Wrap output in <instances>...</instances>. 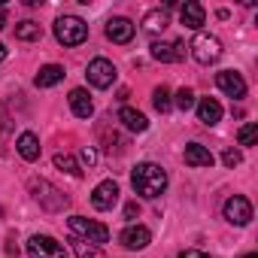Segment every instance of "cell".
I'll return each instance as SVG.
<instances>
[{"label": "cell", "mask_w": 258, "mask_h": 258, "mask_svg": "<svg viewBox=\"0 0 258 258\" xmlns=\"http://www.w3.org/2000/svg\"><path fill=\"white\" fill-rule=\"evenodd\" d=\"M106 37H109L112 43H131V37H134V25L127 22V19H121V16H115V19L106 22Z\"/></svg>", "instance_id": "7c38bea8"}, {"label": "cell", "mask_w": 258, "mask_h": 258, "mask_svg": "<svg viewBox=\"0 0 258 258\" xmlns=\"http://www.w3.org/2000/svg\"><path fill=\"white\" fill-rule=\"evenodd\" d=\"M243 258H258V255H255V252H249V255H243Z\"/></svg>", "instance_id": "836d02e7"}, {"label": "cell", "mask_w": 258, "mask_h": 258, "mask_svg": "<svg viewBox=\"0 0 258 258\" xmlns=\"http://www.w3.org/2000/svg\"><path fill=\"white\" fill-rule=\"evenodd\" d=\"M115 201H118V185H115L112 179H103V182L94 185V191H91V204H94V210H112Z\"/></svg>", "instance_id": "9c48e42d"}, {"label": "cell", "mask_w": 258, "mask_h": 258, "mask_svg": "<svg viewBox=\"0 0 258 258\" xmlns=\"http://www.w3.org/2000/svg\"><path fill=\"white\" fill-rule=\"evenodd\" d=\"M7 28V13H4V7H0V31Z\"/></svg>", "instance_id": "1f68e13d"}, {"label": "cell", "mask_w": 258, "mask_h": 258, "mask_svg": "<svg viewBox=\"0 0 258 258\" xmlns=\"http://www.w3.org/2000/svg\"><path fill=\"white\" fill-rule=\"evenodd\" d=\"M152 103H155V109H158V112H170V106H173L170 91H167L164 85H158V88H155V94H152Z\"/></svg>", "instance_id": "d4e9b609"}, {"label": "cell", "mask_w": 258, "mask_h": 258, "mask_svg": "<svg viewBox=\"0 0 258 258\" xmlns=\"http://www.w3.org/2000/svg\"><path fill=\"white\" fill-rule=\"evenodd\" d=\"M70 246H73L76 258H106V252H103L100 246L85 243V240H79V237H70Z\"/></svg>", "instance_id": "7402d4cb"}, {"label": "cell", "mask_w": 258, "mask_h": 258, "mask_svg": "<svg viewBox=\"0 0 258 258\" xmlns=\"http://www.w3.org/2000/svg\"><path fill=\"white\" fill-rule=\"evenodd\" d=\"M16 37H19V40H25V43H31V40H40V37H43V28H40L37 22L25 19V22H19V25H16Z\"/></svg>", "instance_id": "603a6c76"}, {"label": "cell", "mask_w": 258, "mask_h": 258, "mask_svg": "<svg viewBox=\"0 0 258 258\" xmlns=\"http://www.w3.org/2000/svg\"><path fill=\"white\" fill-rule=\"evenodd\" d=\"M255 140H258V127L255 124H243L240 131H237V143L240 146H252Z\"/></svg>", "instance_id": "484cf974"}, {"label": "cell", "mask_w": 258, "mask_h": 258, "mask_svg": "<svg viewBox=\"0 0 258 258\" xmlns=\"http://www.w3.org/2000/svg\"><path fill=\"white\" fill-rule=\"evenodd\" d=\"M85 37H88V25H85L82 19H76V16H61V19L55 22V40H58L61 46H79V43H85Z\"/></svg>", "instance_id": "7a4b0ae2"}, {"label": "cell", "mask_w": 258, "mask_h": 258, "mask_svg": "<svg viewBox=\"0 0 258 258\" xmlns=\"http://www.w3.org/2000/svg\"><path fill=\"white\" fill-rule=\"evenodd\" d=\"M55 167H61V170H67L70 176H82V167L73 161V155H67V152H58L55 155Z\"/></svg>", "instance_id": "cb8c5ba5"}, {"label": "cell", "mask_w": 258, "mask_h": 258, "mask_svg": "<svg viewBox=\"0 0 258 258\" xmlns=\"http://www.w3.org/2000/svg\"><path fill=\"white\" fill-rule=\"evenodd\" d=\"M179 258H210V255L201 249H185V252H179Z\"/></svg>", "instance_id": "f546056e"}, {"label": "cell", "mask_w": 258, "mask_h": 258, "mask_svg": "<svg viewBox=\"0 0 258 258\" xmlns=\"http://www.w3.org/2000/svg\"><path fill=\"white\" fill-rule=\"evenodd\" d=\"M198 118H201L207 127L219 124V118H222V103H219V100H213V97H204V100L198 103Z\"/></svg>", "instance_id": "ac0fdd59"}, {"label": "cell", "mask_w": 258, "mask_h": 258, "mask_svg": "<svg viewBox=\"0 0 258 258\" xmlns=\"http://www.w3.org/2000/svg\"><path fill=\"white\" fill-rule=\"evenodd\" d=\"M131 185H134V191H137V195H143V198L155 201V198H161V195H164V188H167V173H164V167H161V164L143 161V164H137V167H134V173H131Z\"/></svg>", "instance_id": "6da1fadb"}, {"label": "cell", "mask_w": 258, "mask_h": 258, "mask_svg": "<svg viewBox=\"0 0 258 258\" xmlns=\"http://www.w3.org/2000/svg\"><path fill=\"white\" fill-rule=\"evenodd\" d=\"M64 79V67H58V64H46L40 73H37V88H52V85H58Z\"/></svg>", "instance_id": "44dd1931"}, {"label": "cell", "mask_w": 258, "mask_h": 258, "mask_svg": "<svg viewBox=\"0 0 258 258\" xmlns=\"http://www.w3.org/2000/svg\"><path fill=\"white\" fill-rule=\"evenodd\" d=\"M28 255L31 258H67V249L49 234H34L28 240Z\"/></svg>", "instance_id": "5b68a950"}, {"label": "cell", "mask_w": 258, "mask_h": 258, "mask_svg": "<svg viewBox=\"0 0 258 258\" xmlns=\"http://www.w3.org/2000/svg\"><path fill=\"white\" fill-rule=\"evenodd\" d=\"M34 185H37L40 191H46V195H34L46 210H64V207H67V198H64L58 188H52L49 182H34Z\"/></svg>", "instance_id": "9a60e30c"}, {"label": "cell", "mask_w": 258, "mask_h": 258, "mask_svg": "<svg viewBox=\"0 0 258 258\" xmlns=\"http://www.w3.org/2000/svg\"><path fill=\"white\" fill-rule=\"evenodd\" d=\"M137 213H140V207H137V204H127V207H124V219H134Z\"/></svg>", "instance_id": "4dcf8cb0"}, {"label": "cell", "mask_w": 258, "mask_h": 258, "mask_svg": "<svg viewBox=\"0 0 258 258\" xmlns=\"http://www.w3.org/2000/svg\"><path fill=\"white\" fill-rule=\"evenodd\" d=\"M222 161H225V167H237V164L243 161V155H240L237 149H225V155H222Z\"/></svg>", "instance_id": "83f0119b"}, {"label": "cell", "mask_w": 258, "mask_h": 258, "mask_svg": "<svg viewBox=\"0 0 258 258\" xmlns=\"http://www.w3.org/2000/svg\"><path fill=\"white\" fill-rule=\"evenodd\" d=\"M118 240H121L124 249L140 252V249H146V246L152 243V234H149V228H143V225H127V228L118 234Z\"/></svg>", "instance_id": "ba28073f"}, {"label": "cell", "mask_w": 258, "mask_h": 258, "mask_svg": "<svg viewBox=\"0 0 258 258\" xmlns=\"http://www.w3.org/2000/svg\"><path fill=\"white\" fill-rule=\"evenodd\" d=\"M167 25H170L167 10H152V13L143 16V31H149V34H161Z\"/></svg>", "instance_id": "ffe728a7"}, {"label": "cell", "mask_w": 258, "mask_h": 258, "mask_svg": "<svg viewBox=\"0 0 258 258\" xmlns=\"http://www.w3.org/2000/svg\"><path fill=\"white\" fill-rule=\"evenodd\" d=\"M16 149H19V155H22L25 161H37V158H40V140H37L31 131H25V134L19 137Z\"/></svg>", "instance_id": "d6986e66"}, {"label": "cell", "mask_w": 258, "mask_h": 258, "mask_svg": "<svg viewBox=\"0 0 258 258\" xmlns=\"http://www.w3.org/2000/svg\"><path fill=\"white\" fill-rule=\"evenodd\" d=\"M70 109H73V115H79V118H88V115L94 112V103H91V97H88L85 88H73V91H70Z\"/></svg>", "instance_id": "e0dca14e"}, {"label": "cell", "mask_w": 258, "mask_h": 258, "mask_svg": "<svg viewBox=\"0 0 258 258\" xmlns=\"http://www.w3.org/2000/svg\"><path fill=\"white\" fill-rule=\"evenodd\" d=\"M79 158H82V164H88V167H91V164H94V161H97V152H94V149H88V146H85V149H82V152H79Z\"/></svg>", "instance_id": "f1b7e54d"}, {"label": "cell", "mask_w": 258, "mask_h": 258, "mask_svg": "<svg viewBox=\"0 0 258 258\" xmlns=\"http://www.w3.org/2000/svg\"><path fill=\"white\" fill-rule=\"evenodd\" d=\"M149 49H152V58H155V61H161V64H176V61L182 58V43H176V40H173V43L155 40Z\"/></svg>", "instance_id": "8fae6325"}, {"label": "cell", "mask_w": 258, "mask_h": 258, "mask_svg": "<svg viewBox=\"0 0 258 258\" xmlns=\"http://www.w3.org/2000/svg\"><path fill=\"white\" fill-rule=\"evenodd\" d=\"M70 234L85 240V243H94V246L109 240V228L94 222V219H85V216H70Z\"/></svg>", "instance_id": "3957f363"}, {"label": "cell", "mask_w": 258, "mask_h": 258, "mask_svg": "<svg viewBox=\"0 0 258 258\" xmlns=\"http://www.w3.org/2000/svg\"><path fill=\"white\" fill-rule=\"evenodd\" d=\"M213 152L207 149V146H201V143H188L185 146V164L188 167H213Z\"/></svg>", "instance_id": "2e32d148"}, {"label": "cell", "mask_w": 258, "mask_h": 258, "mask_svg": "<svg viewBox=\"0 0 258 258\" xmlns=\"http://www.w3.org/2000/svg\"><path fill=\"white\" fill-rule=\"evenodd\" d=\"M173 103H176V106H179L182 112H188V109L195 106V91H191V88H179V91H176V100H173Z\"/></svg>", "instance_id": "4316f807"}, {"label": "cell", "mask_w": 258, "mask_h": 258, "mask_svg": "<svg viewBox=\"0 0 258 258\" xmlns=\"http://www.w3.org/2000/svg\"><path fill=\"white\" fill-rule=\"evenodd\" d=\"M188 49H191V58H195L198 64H216L219 55H222V43H219V37H213V34H198Z\"/></svg>", "instance_id": "277c9868"}, {"label": "cell", "mask_w": 258, "mask_h": 258, "mask_svg": "<svg viewBox=\"0 0 258 258\" xmlns=\"http://www.w3.org/2000/svg\"><path fill=\"white\" fill-rule=\"evenodd\" d=\"M179 19H182V25H185L188 31H201V25H204L207 13H204V7H201V4L188 0V4H182V7H179Z\"/></svg>", "instance_id": "4fadbf2b"}, {"label": "cell", "mask_w": 258, "mask_h": 258, "mask_svg": "<svg viewBox=\"0 0 258 258\" xmlns=\"http://www.w3.org/2000/svg\"><path fill=\"white\" fill-rule=\"evenodd\" d=\"M7 55H10V49H7V46H4V43H0V61H4V58H7Z\"/></svg>", "instance_id": "d6a6232c"}, {"label": "cell", "mask_w": 258, "mask_h": 258, "mask_svg": "<svg viewBox=\"0 0 258 258\" xmlns=\"http://www.w3.org/2000/svg\"><path fill=\"white\" fill-rule=\"evenodd\" d=\"M222 213H225V219H228L231 225H237V228H243V225H249V222H252V204H249L246 198H240V195L228 198Z\"/></svg>", "instance_id": "52a82bcc"}, {"label": "cell", "mask_w": 258, "mask_h": 258, "mask_svg": "<svg viewBox=\"0 0 258 258\" xmlns=\"http://www.w3.org/2000/svg\"><path fill=\"white\" fill-rule=\"evenodd\" d=\"M118 121L127 127V131H134V134H143L146 127H149L146 115H143V112H137L134 106H121V109H118Z\"/></svg>", "instance_id": "5bb4252c"}, {"label": "cell", "mask_w": 258, "mask_h": 258, "mask_svg": "<svg viewBox=\"0 0 258 258\" xmlns=\"http://www.w3.org/2000/svg\"><path fill=\"white\" fill-rule=\"evenodd\" d=\"M85 76H88V82H91L94 88H109V85L115 82V67H112V61H106V58H94V61L88 64Z\"/></svg>", "instance_id": "8992f818"}, {"label": "cell", "mask_w": 258, "mask_h": 258, "mask_svg": "<svg viewBox=\"0 0 258 258\" xmlns=\"http://www.w3.org/2000/svg\"><path fill=\"white\" fill-rule=\"evenodd\" d=\"M216 85H219L228 97H234V100H240V97L246 94V82H243V76H240L237 70H222V73H216Z\"/></svg>", "instance_id": "30bf717a"}]
</instances>
